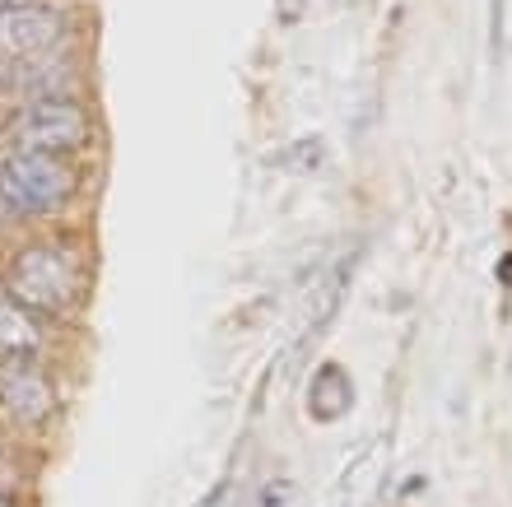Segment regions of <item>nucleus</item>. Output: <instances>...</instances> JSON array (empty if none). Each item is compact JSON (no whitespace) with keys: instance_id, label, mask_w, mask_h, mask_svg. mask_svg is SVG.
Returning a JSON list of instances; mask_svg holds the SVG:
<instances>
[{"instance_id":"nucleus-1","label":"nucleus","mask_w":512,"mask_h":507,"mask_svg":"<svg viewBox=\"0 0 512 507\" xmlns=\"http://www.w3.org/2000/svg\"><path fill=\"white\" fill-rule=\"evenodd\" d=\"M10 294L24 312H38V317H66L75 294H80V266L66 247H52V242H33L14 256L10 266Z\"/></svg>"},{"instance_id":"nucleus-2","label":"nucleus","mask_w":512,"mask_h":507,"mask_svg":"<svg viewBox=\"0 0 512 507\" xmlns=\"http://www.w3.org/2000/svg\"><path fill=\"white\" fill-rule=\"evenodd\" d=\"M75 191V168L66 154H28L14 149L10 159H0V201L19 214H47L61 210Z\"/></svg>"},{"instance_id":"nucleus-3","label":"nucleus","mask_w":512,"mask_h":507,"mask_svg":"<svg viewBox=\"0 0 512 507\" xmlns=\"http://www.w3.org/2000/svg\"><path fill=\"white\" fill-rule=\"evenodd\" d=\"M10 140L28 154H70L89 140V117L70 98H33L10 121Z\"/></svg>"},{"instance_id":"nucleus-4","label":"nucleus","mask_w":512,"mask_h":507,"mask_svg":"<svg viewBox=\"0 0 512 507\" xmlns=\"http://www.w3.org/2000/svg\"><path fill=\"white\" fill-rule=\"evenodd\" d=\"M61 33H66L61 14L38 5V0H33V5H19V10H10V14H0V52L19 56V61L42 56L47 47H56Z\"/></svg>"},{"instance_id":"nucleus-5","label":"nucleus","mask_w":512,"mask_h":507,"mask_svg":"<svg viewBox=\"0 0 512 507\" xmlns=\"http://www.w3.org/2000/svg\"><path fill=\"white\" fill-rule=\"evenodd\" d=\"M0 405H5L19 424H42L56 405L52 382H47L33 363H10V368L0 373Z\"/></svg>"},{"instance_id":"nucleus-6","label":"nucleus","mask_w":512,"mask_h":507,"mask_svg":"<svg viewBox=\"0 0 512 507\" xmlns=\"http://www.w3.org/2000/svg\"><path fill=\"white\" fill-rule=\"evenodd\" d=\"M38 326H33V312H24L19 303H5L0 298V359L10 363H33L38 354Z\"/></svg>"},{"instance_id":"nucleus-7","label":"nucleus","mask_w":512,"mask_h":507,"mask_svg":"<svg viewBox=\"0 0 512 507\" xmlns=\"http://www.w3.org/2000/svg\"><path fill=\"white\" fill-rule=\"evenodd\" d=\"M345 410H350V377L340 368H322L312 377V414L317 419H340Z\"/></svg>"},{"instance_id":"nucleus-8","label":"nucleus","mask_w":512,"mask_h":507,"mask_svg":"<svg viewBox=\"0 0 512 507\" xmlns=\"http://www.w3.org/2000/svg\"><path fill=\"white\" fill-rule=\"evenodd\" d=\"M322 163H326V145L317 140V135L298 140V145L289 149V154H284V168H289V173H317Z\"/></svg>"},{"instance_id":"nucleus-9","label":"nucleus","mask_w":512,"mask_h":507,"mask_svg":"<svg viewBox=\"0 0 512 507\" xmlns=\"http://www.w3.org/2000/svg\"><path fill=\"white\" fill-rule=\"evenodd\" d=\"M289 498H294L289 484H270L266 494H261V507H289Z\"/></svg>"},{"instance_id":"nucleus-10","label":"nucleus","mask_w":512,"mask_h":507,"mask_svg":"<svg viewBox=\"0 0 512 507\" xmlns=\"http://www.w3.org/2000/svg\"><path fill=\"white\" fill-rule=\"evenodd\" d=\"M19 5H33V0H0V14H10V10H19Z\"/></svg>"},{"instance_id":"nucleus-11","label":"nucleus","mask_w":512,"mask_h":507,"mask_svg":"<svg viewBox=\"0 0 512 507\" xmlns=\"http://www.w3.org/2000/svg\"><path fill=\"white\" fill-rule=\"evenodd\" d=\"M0 507H10V498H5V494H0Z\"/></svg>"}]
</instances>
